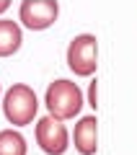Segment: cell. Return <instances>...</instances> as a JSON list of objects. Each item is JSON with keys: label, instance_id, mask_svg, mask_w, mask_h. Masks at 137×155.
Here are the masks:
<instances>
[{"label": "cell", "instance_id": "1", "mask_svg": "<svg viewBox=\"0 0 137 155\" xmlns=\"http://www.w3.org/2000/svg\"><path fill=\"white\" fill-rule=\"evenodd\" d=\"M44 106L49 114H55L57 119H75L78 114L85 106V93L75 80H67V78H57L47 85L44 91Z\"/></svg>", "mask_w": 137, "mask_h": 155}, {"label": "cell", "instance_id": "6", "mask_svg": "<svg viewBox=\"0 0 137 155\" xmlns=\"http://www.w3.org/2000/svg\"><path fill=\"white\" fill-rule=\"evenodd\" d=\"M72 145L80 155H96V150H99V119H96V114H85L75 122Z\"/></svg>", "mask_w": 137, "mask_h": 155}, {"label": "cell", "instance_id": "10", "mask_svg": "<svg viewBox=\"0 0 137 155\" xmlns=\"http://www.w3.org/2000/svg\"><path fill=\"white\" fill-rule=\"evenodd\" d=\"M8 8H11V0H0V16H3Z\"/></svg>", "mask_w": 137, "mask_h": 155}, {"label": "cell", "instance_id": "8", "mask_svg": "<svg viewBox=\"0 0 137 155\" xmlns=\"http://www.w3.org/2000/svg\"><path fill=\"white\" fill-rule=\"evenodd\" d=\"M28 145L18 129H0V155H26Z\"/></svg>", "mask_w": 137, "mask_h": 155}, {"label": "cell", "instance_id": "4", "mask_svg": "<svg viewBox=\"0 0 137 155\" xmlns=\"http://www.w3.org/2000/svg\"><path fill=\"white\" fill-rule=\"evenodd\" d=\"M34 137L47 155H65L70 147V132L62 124V119H57L55 114H44L42 119H36Z\"/></svg>", "mask_w": 137, "mask_h": 155}, {"label": "cell", "instance_id": "9", "mask_svg": "<svg viewBox=\"0 0 137 155\" xmlns=\"http://www.w3.org/2000/svg\"><path fill=\"white\" fill-rule=\"evenodd\" d=\"M85 104L91 106V109H99V80H91L88 83V91H85Z\"/></svg>", "mask_w": 137, "mask_h": 155}, {"label": "cell", "instance_id": "7", "mask_svg": "<svg viewBox=\"0 0 137 155\" xmlns=\"http://www.w3.org/2000/svg\"><path fill=\"white\" fill-rule=\"evenodd\" d=\"M23 44V26L13 18L0 16V57H11Z\"/></svg>", "mask_w": 137, "mask_h": 155}, {"label": "cell", "instance_id": "5", "mask_svg": "<svg viewBox=\"0 0 137 155\" xmlns=\"http://www.w3.org/2000/svg\"><path fill=\"white\" fill-rule=\"evenodd\" d=\"M60 18L57 0H23L18 5V23L31 31H44Z\"/></svg>", "mask_w": 137, "mask_h": 155}, {"label": "cell", "instance_id": "2", "mask_svg": "<svg viewBox=\"0 0 137 155\" xmlns=\"http://www.w3.org/2000/svg\"><path fill=\"white\" fill-rule=\"evenodd\" d=\"M0 104H3L5 119L13 127H26V124H31L36 119V114H39V106H42L36 91L31 85H26V83H13L3 93Z\"/></svg>", "mask_w": 137, "mask_h": 155}, {"label": "cell", "instance_id": "11", "mask_svg": "<svg viewBox=\"0 0 137 155\" xmlns=\"http://www.w3.org/2000/svg\"><path fill=\"white\" fill-rule=\"evenodd\" d=\"M0 98H3V85H0Z\"/></svg>", "mask_w": 137, "mask_h": 155}, {"label": "cell", "instance_id": "3", "mask_svg": "<svg viewBox=\"0 0 137 155\" xmlns=\"http://www.w3.org/2000/svg\"><path fill=\"white\" fill-rule=\"evenodd\" d=\"M65 62L72 75L91 78L99 67V39L96 34H75L65 49Z\"/></svg>", "mask_w": 137, "mask_h": 155}]
</instances>
